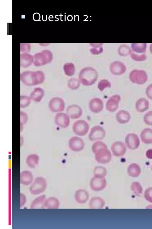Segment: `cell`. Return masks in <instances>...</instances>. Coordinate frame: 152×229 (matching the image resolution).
Masks as SVG:
<instances>
[{
    "label": "cell",
    "mask_w": 152,
    "mask_h": 229,
    "mask_svg": "<svg viewBox=\"0 0 152 229\" xmlns=\"http://www.w3.org/2000/svg\"><path fill=\"white\" fill-rule=\"evenodd\" d=\"M44 73L41 71H26L20 74V81L25 85L33 86L41 84L45 80Z\"/></svg>",
    "instance_id": "1"
},
{
    "label": "cell",
    "mask_w": 152,
    "mask_h": 229,
    "mask_svg": "<svg viewBox=\"0 0 152 229\" xmlns=\"http://www.w3.org/2000/svg\"><path fill=\"white\" fill-rule=\"evenodd\" d=\"M98 74L97 71L91 67L83 68L79 72L78 79L83 85L86 86L92 85L97 81Z\"/></svg>",
    "instance_id": "2"
},
{
    "label": "cell",
    "mask_w": 152,
    "mask_h": 229,
    "mask_svg": "<svg viewBox=\"0 0 152 229\" xmlns=\"http://www.w3.org/2000/svg\"><path fill=\"white\" fill-rule=\"evenodd\" d=\"M129 78L132 83L142 85L146 82L148 75L146 72L143 70L134 69L130 72Z\"/></svg>",
    "instance_id": "3"
},
{
    "label": "cell",
    "mask_w": 152,
    "mask_h": 229,
    "mask_svg": "<svg viewBox=\"0 0 152 229\" xmlns=\"http://www.w3.org/2000/svg\"><path fill=\"white\" fill-rule=\"evenodd\" d=\"M89 126L88 123L84 120H78L73 123L72 129L73 132L76 135L83 136L88 132Z\"/></svg>",
    "instance_id": "4"
},
{
    "label": "cell",
    "mask_w": 152,
    "mask_h": 229,
    "mask_svg": "<svg viewBox=\"0 0 152 229\" xmlns=\"http://www.w3.org/2000/svg\"><path fill=\"white\" fill-rule=\"evenodd\" d=\"M46 187V182L42 177H37L29 188L30 192L34 195L38 194L43 192Z\"/></svg>",
    "instance_id": "5"
},
{
    "label": "cell",
    "mask_w": 152,
    "mask_h": 229,
    "mask_svg": "<svg viewBox=\"0 0 152 229\" xmlns=\"http://www.w3.org/2000/svg\"><path fill=\"white\" fill-rule=\"evenodd\" d=\"M33 58L34 65L39 66L50 62L52 59V56L50 52H45L35 55Z\"/></svg>",
    "instance_id": "6"
},
{
    "label": "cell",
    "mask_w": 152,
    "mask_h": 229,
    "mask_svg": "<svg viewBox=\"0 0 152 229\" xmlns=\"http://www.w3.org/2000/svg\"><path fill=\"white\" fill-rule=\"evenodd\" d=\"M94 154L95 159L98 163H107L111 160V153L107 148L100 149L97 151Z\"/></svg>",
    "instance_id": "7"
},
{
    "label": "cell",
    "mask_w": 152,
    "mask_h": 229,
    "mask_svg": "<svg viewBox=\"0 0 152 229\" xmlns=\"http://www.w3.org/2000/svg\"><path fill=\"white\" fill-rule=\"evenodd\" d=\"M48 106L50 110L53 112H61L64 109L65 102L63 99L61 98L53 97L49 101Z\"/></svg>",
    "instance_id": "8"
},
{
    "label": "cell",
    "mask_w": 152,
    "mask_h": 229,
    "mask_svg": "<svg viewBox=\"0 0 152 229\" xmlns=\"http://www.w3.org/2000/svg\"><path fill=\"white\" fill-rule=\"evenodd\" d=\"M105 135L104 129L101 126L97 125L91 129L88 135V138L91 141L103 139Z\"/></svg>",
    "instance_id": "9"
},
{
    "label": "cell",
    "mask_w": 152,
    "mask_h": 229,
    "mask_svg": "<svg viewBox=\"0 0 152 229\" xmlns=\"http://www.w3.org/2000/svg\"><path fill=\"white\" fill-rule=\"evenodd\" d=\"M125 142L127 147L132 150L138 148L140 143L138 136L134 133H129L126 135Z\"/></svg>",
    "instance_id": "10"
},
{
    "label": "cell",
    "mask_w": 152,
    "mask_h": 229,
    "mask_svg": "<svg viewBox=\"0 0 152 229\" xmlns=\"http://www.w3.org/2000/svg\"><path fill=\"white\" fill-rule=\"evenodd\" d=\"M68 146L71 150L78 152L81 151L83 149L85 144L83 140L81 138L77 136H73L69 140Z\"/></svg>",
    "instance_id": "11"
},
{
    "label": "cell",
    "mask_w": 152,
    "mask_h": 229,
    "mask_svg": "<svg viewBox=\"0 0 152 229\" xmlns=\"http://www.w3.org/2000/svg\"><path fill=\"white\" fill-rule=\"evenodd\" d=\"M106 185V181L105 177L99 178L94 176L91 178L90 182L91 189L96 191L102 190Z\"/></svg>",
    "instance_id": "12"
},
{
    "label": "cell",
    "mask_w": 152,
    "mask_h": 229,
    "mask_svg": "<svg viewBox=\"0 0 152 229\" xmlns=\"http://www.w3.org/2000/svg\"><path fill=\"white\" fill-rule=\"evenodd\" d=\"M66 114L69 118L77 119L82 115L83 111L81 108L77 104H72L68 106L66 109Z\"/></svg>",
    "instance_id": "13"
},
{
    "label": "cell",
    "mask_w": 152,
    "mask_h": 229,
    "mask_svg": "<svg viewBox=\"0 0 152 229\" xmlns=\"http://www.w3.org/2000/svg\"><path fill=\"white\" fill-rule=\"evenodd\" d=\"M121 99L120 96L118 94L111 96L107 100L106 104V108L107 110L111 112L116 111L118 108L119 103Z\"/></svg>",
    "instance_id": "14"
},
{
    "label": "cell",
    "mask_w": 152,
    "mask_h": 229,
    "mask_svg": "<svg viewBox=\"0 0 152 229\" xmlns=\"http://www.w3.org/2000/svg\"><path fill=\"white\" fill-rule=\"evenodd\" d=\"M111 150L113 155L115 157L123 156L126 151L124 143L121 141H117L113 143L111 146Z\"/></svg>",
    "instance_id": "15"
},
{
    "label": "cell",
    "mask_w": 152,
    "mask_h": 229,
    "mask_svg": "<svg viewBox=\"0 0 152 229\" xmlns=\"http://www.w3.org/2000/svg\"><path fill=\"white\" fill-rule=\"evenodd\" d=\"M126 67L122 62L115 61L111 63L110 70L111 73L115 75H120L124 74L126 70Z\"/></svg>",
    "instance_id": "16"
},
{
    "label": "cell",
    "mask_w": 152,
    "mask_h": 229,
    "mask_svg": "<svg viewBox=\"0 0 152 229\" xmlns=\"http://www.w3.org/2000/svg\"><path fill=\"white\" fill-rule=\"evenodd\" d=\"M54 121L57 126L63 128L67 127L70 123L69 117L66 113L62 112H59L56 114Z\"/></svg>",
    "instance_id": "17"
},
{
    "label": "cell",
    "mask_w": 152,
    "mask_h": 229,
    "mask_svg": "<svg viewBox=\"0 0 152 229\" xmlns=\"http://www.w3.org/2000/svg\"><path fill=\"white\" fill-rule=\"evenodd\" d=\"M90 110L92 112L97 113L101 112L104 107L102 100L98 98H94L91 99L89 103Z\"/></svg>",
    "instance_id": "18"
},
{
    "label": "cell",
    "mask_w": 152,
    "mask_h": 229,
    "mask_svg": "<svg viewBox=\"0 0 152 229\" xmlns=\"http://www.w3.org/2000/svg\"><path fill=\"white\" fill-rule=\"evenodd\" d=\"M149 101L144 98L139 99L136 102V109L139 112H144L146 111L149 109Z\"/></svg>",
    "instance_id": "19"
},
{
    "label": "cell",
    "mask_w": 152,
    "mask_h": 229,
    "mask_svg": "<svg viewBox=\"0 0 152 229\" xmlns=\"http://www.w3.org/2000/svg\"><path fill=\"white\" fill-rule=\"evenodd\" d=\"M115 117L117 122L121 124L128 123L131 119V116L129 112L124 110H120L117 112Z\"/></svg>",
    "instance_id": "20"
},
{
    "label": "cell",
    "mask_w": 152,
    "mask_h": 229,
    "mask_svg": "<svg viewBox=\"0 0 152 229\" xmlns=\"http://www.w3.org/2000/svg\"><path fill=\"white\" fill-rule=\"evenodd\" d=\"M44 95L45 92L42 89L39 87H36L30 93L29 97L31 100L39 103L41 101Z\"/></svg>",
    "instance_id": "21"
},
{
    "label": "cell",
    "mask_w": 152,
    "mask_h": 229,
    "mask_svg": "<svg viewBox=\"0 0 152 229\" xmlns=\"http://www.w3.org/2000/svg\"><path fill=\"white\" fill-rule=\"evenodd\" d=\"M75 197L77 202L79 203L83 204L88 200L89 195L88 192L85 190L80 189L75 192Z\"/></svg>",
    "instance_id": "22"
},
{
    "label": "cell",
    "mask_w": 152,
    "mask_h": 229,
    "mask_svg": "<svg viewBox=\"0 0 152 229\" xmlns=\"http://www.w3.org/2000/svg\"><path fill=\"white\" fill-rule=\"evenodd\" d=\"M140 137L144 143H152V129L149 128L144 129L141 132Z\"/></svg>",
    "instance_id": "23"
},
{
    "label": "cell",
    "mask_w": 152,
    "mask_h": 229,
    "mask_svg": "<svg viewBox=\"0 0 152 229\" xmlns=\"http://www.w3.org/2000/svg\"><path fill=\"white\" fill-rule=\"evenodd\" d=\"M20 183L25 185L30 184L33 181V176L30 171H24L20 173Z\"/></svg>",
    "instance_id": "24"
},
{
    "label": "cell",
    "mask_w": 152,
    "mask_h": 229,
    "mask_svg": "<svg viewBox=\"0 0 152 229\" xmlns=\"http://www.w3.org/2000/svg\"><path fill=\"white\" fill-rule=\"evenodd\" d=\"M105 205L104 199L99 197H92L89 203L91 208H102Z\"/></svg>",
    "instance_id": "25"
},
{
    "label": "cell",
    "mask_w": 152,
    "mask_h": 229,
    "mask_svg": "<svg viewBox=\"0 0 152 229\" xmlns=\"http://www.w3.org/2000/svg\"><path fill=\"white\" fill-rule=\"evenodd\" d=\"M127 172L129 176L132 177H136L140 174L141 169L138 164L135 163H132L128 166Z\"/></svg>",
    "instance_id": "26"
},
{
    "label": "cell",
    "mask_w": 152,
    "mask_h": 229,
    "mask_svg": "<svg viewBox=\"0 0 152 229\" xmlns=\"http://www.w3.org/2000/svg\"><path fill=\"white\" fill-rule=\"evenodd\" d=\"M39 159V156L37 154H31L27 157L26 164L30 168H34L38 164Z\"/></svg>",
    "instance_id": "27"
},
{
    "label": "cell",
    "mask_w": 152,
    "mask_h": 229,
    "mask_svg": "<svg viewBox=\"0 0 152 229\" xmlns=\"http://www.w3.org/2000/svg\"><path fill=\"white\" fill-rule=\"evenodd\" d=\"M34 58L31 55L23 54L20 57V65L22 67L26 68L30 66L33 62Z\"/></svg>",
    "instance_id": "28"
},
{
    "label": "cell",
    "mask_w": 152,
    "mask_h": 229,
    "mask_svg": "<svg viewBox=\"0 0 152 229\" xmlns=\"http://www.w3.org/2000/svg\"><path fill=\"white\" fill-rule=\"evenodd\" d=\"M45 202V207L49 208H58L59 206V202L58 199L54 197H50L47 199Z\"/></svg>",
    "instance_id": "29"
},
{
    "label": "cell",
    "mask_w": 152,
    "mask_h": 229,
    "mask_svg": "<svg viewBox=\"0 0 152 229\" xmlns=\"http://www.w3.org/2000/svg\"><path fill=\"white\" fill-rule=\"evenodd\" d=\"M65 74L68 76H72L75 73V69L74 64L72 63H66L63 66Z\"/></svg>",
    "instance_id": "30"
},
{
    "label": "cell",
    "mask_w": 152,
    "mask_h": 229,
    "mask_svg": "<svg viewBox=\"0 0 152 229\" xmlns=\"http://www.w3.org/2000/svg\"><path fill=\"white\" fill-rule=\"evenodd\" d=\"M94 176L96 177H105L107 174V171L106 169L103 166H97L94 169Z\"/></svg>",
    "instance_id": "31"
},
{
    "label": "cell",
    "mask_w": 152,
    "mask_h": 229,
    "mask_svg": "<svg viewBox=\"0 0 152 229\" xmlns=\"http://www.w3.org/2000/svg\"><path fill=\"white\" fill-rule=\"evenodd\" d=\"M80 82L79 79L73 78L70 79L67 83L68 87L72 90H76L80 86Z\"/></svg>",
    "instance_id": "32"
},
{
    "label": "cell",
    "mask_w": 152,
    "mask_h": 229,
    "mask_svg": "<svg viewBox=\"0 0 152 229\" xmlns=\"http://www.w3.org/2000/svg\"><path fill=\"white\" fill-rule=\"evenodd\" d=\"M107 148V145L103 142L98 141L94 143L91 147V150L94 154L97 151L101 149Z\"/></svg>",
    "instance_id": "33"
},
{
    "label": "cell",
    "mask_w": 152,
    "mask_h": 229,
    "mask_svg": "<svg viewBox=\"0 0 152 229\" xmlns=\"http://www.w3.org/2000/svg\"><path fill=\"white\" fill-rule=\"evenodd\" d=\"M111 84L110 82L106 79H102L100 80L98 84V88L102 92L106 88H110Z\"/></svg>",
    "instance_id": "34"
},
{
    "label": "cell",
    "mask_w": 152,
    "mask_h": 229,
    "mask_svg": "<svg viewBox=\"0 0 152 229\" xmlns=\"http://www.w3.org/2000/svg\"><path fill=\"white\" fill-rule=\"evenodd\" d=\"M131 190L137 196H139L142 193V189L140 184L137 182H134L131 186Z\"/></svg>",
    "instance_id": "35"
},
{
    "label": "cell",
    "mask_w": 152,
    "mask_h": 229,
    "mask_svg": "<svg viewBox=\"0 0 152 229\" xmlns=\"http://www.w3.org/2000/svg\"><path fill=\"white\" fill-rule=\"evenodd\" d=\"M31 99L29 97L21 95L20 97V107L24 108L27 107L30 104Z\"/></svg>",
    "instance_id": "36"
},
{
    "label": "cell",
    "mask_w": 152,
    "mask_h": 229,
    "mask_svg": "<svg viewBox=\"0 0 152 229\" xmlns=\"http://www.w3.org/2000/svg\"><path fill=\"white\" fill-rule=\"evenodd\" d=\"M143 121L146 125L152 126V111L148 112L144 115Z\"/></svg>",
    "instance_id": "37"
},
{
    "label": "cell",
    "mask_w": 152,
    "mask_h": 229,
    "mask_svg": "<svg viewBox=\"0 0 152 229\" xmlns=\"http://www.w3.org/2000/svg\"><path fill=\"white\" fill-rule=\"evenodd\" d=\"M45 198L44 195H42L35 199L32 202L31 208H34L38 205L42 203L44 201Z\"/></svg>",
    "instance_id": "38"
},
{
    "label": "cell",
    "mask_w": 152,
    "mask_h": 229,
    "mask_svg": "<svg viewBox=\"0 0 152 229\" xmlns=\"http://www.w3.org/2000/svg\"><path fill=\"white\" fill-rule=\"evenodd\" d=\"M91 46L93 47L90 49V51L92 54L97 55L100 54L102 52L103 49L102 47L101 46V45H95L94 44V45H92Z\"/></svg>",
    "instance_id": "39"
},
{
    "label": "cell",
    "mask_w": 152,
    "mask_h": 229,
    "mask_svg": "<svg viewBox=\"0 0 152 229\" xmlns=\"http://www.w3.org/2000/svg\"><path fill=\"white\" fill-rule=\"evenodd\" d=\"M144 197L146 199L151 203H152V188H149L146 190L145 192Z\"/></svg>",
    "instance_id": "40"
},
{
    "label": "cell",
    "mask_w": 152,
    "mask_h": 229,
    "mask_svg": "<svg viewBox=\"0 0 152 229\" xmlns=\"http://www.w3.org/2000/svg\"><path fill=\"white\" fill-rule=\"evenodd\" d=\"M28 117L27 114L23 111L20 112V123L22 125L25 124L27 122Z\"/></svg>",
    "instance_id": "41"
},
{
    "label": "cell",
    "mask_w": 152,
    "mask_h": 229,
    "mask_svg": "<svg viewBox=\"0 0 152 229\" xmlns=\"http://www.w3.org/2000/svg\"><path fill=\"white\" fill-rule=\"evenodd\" d=\"M145 94L147 98L152 100V83L146 87Z\"/></svg>",
    "instance_id": "42"
},
{
    "label": "cell",
    "mask_w": 152,
    "mask_h": 229,
    "mask_svg": "<svg viewBox=\"0 0 152 229\" xmlns=\"http://www.w3.org/2000/svg\"><path fill=\"white\" fill-rule=\"evenodd\" d=\"M146 156L148 158L152 159V149H149L146 151Z\"/></svg>",
    "instance_id": "43"
},
{
    "label": "cell",
    "mask_w": 152,
    "mask_h": 229,
    "mask_svg": "<svg viewBox=\"0 0 152 229\" xmlns=\"http://www.w3.org/2000/svg\"></svg>",
    "instance_id": "44"
}]
</instances>
